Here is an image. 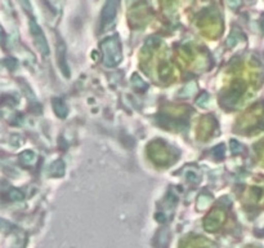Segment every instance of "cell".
Returning a JSON list of instances; mask_svg holds the SVG:
<instances>
[{
	"mask_svg": "<svg viewBox=\"0 0 264 248\" xmlns=\"http://www.w3.org/2000/svg\"><path fill=\"white\" fill-rule=\"evenodd\" d=\"M249 248H255V247H249Z\"/></svg>",
	"mask_w": 264,
	"mask_h": 248,
	"instance_id": "cell-15",
	"label": "cell"
},
{
	"mask_svg": "<svg viewBox=\"0 0 264 248\" xmlns=\"http://www.w3.org/2000/svg\"><path fill=\"white\" fill-rule=\"evenodd\" d=\"M21 159L24 160L25 163H29V162H31V160L34 159V154L30 153V151H28V153H24L22 154V156H21Z\"/></svg>",
	"mask_w": 264,
	"mask_h": 248,
	"instance_id": "cell-10",
	"label": "cell"
},
{
	"mask_svg": "<svg viewBox=\"0 0 264 248\" xmlns=\"http://www.w3.org/2000/svg\"><path fill=\"white\" fill-rule=\"evenodd\" d=\"M148 154L149 158L152 159V162H155V163L159 164V166H165V164L169 163L170 159H172V154H170V151L168 150V147L165 146V143L160 142V141L149 143Z\"/></svg>",
	"mask_w": 264,
	"mask_h": 248,
	"instance_id": "cell-2",
	"label": "cell"
},
{
	"mask_svg": "<svg viewBox=\"0 0 264 248\" xmlns=\"http://www.w3.org/2000/svg\"><path fill=\"white\" fill-rule=\"evenodd\" d=\"M214 126H215V120L210 115L203 118L199 126V137L200 139H207L210 136V133L213 132Z\"/></svg>",
	"mask_w": 264,
	"mask_h": 248,
	"instance_id": "cell-7",
	"label": "cell"
},
{
	"mask_svg": "<svg viewBox=\"0 0 264 248\" xmlns=\"http://www.w3.org/2000/svg\"><path fill=\"white\" fill-rule=\"evenodd\" d=\"M246 201L254 206H264V189L261 186H250L246 191Z\"/></svg>",
	"mask_w": 264,
	"mask_h": 248,
	"instance_id": "cell-6",
	"label": "cell"
},
{
	"mask_svg": "<svg viewBox=\"0 0 264 248\" xmlns=\"http://www.w3.org/2000/svg\"><path fill=\"white\" fill-rule=\"evenodd\" d=\"M264 128V104L251 106L238 120V129L245 133L261 131Z\"/></svg>",
	"mask_w": 264,
	"mask_h": 248,
	"instance_id": "cell-1",
	"label": "cell"
},
{
	"mask_svg": "<svg viewBox=\"0 0 264 248\" xmlns=\"http://www.w3.org/2000/svg\"><path fill=\"white\" fill-rule=\"evenodd\" d=\"M224 220H226V212L222 208H214L204 220V226L206 228V230L215 231L223 225Z\"/></svg>",
	"mask_w": 264,
	"mask_h": 248,
	"instance_id": "cell-5",
	"label": "cell"
},
{
	"mask_svg": "<svg viewBox=\"0 0 264 248\" xmlns=\"http://www.w3.org/2000/svg\"><path fill=\"white\" fill-rule=\"evenodd\" d=\"M241 150H242V147L240 146V143L232 142V151H234V153H238Z\"/></svg>",
	"mask_w": 264,
	"mask_h": 248,
	"instance_id": "cell-11",
	"label": "cell"
},
{
	"mask_svg": "<svg viewBox=\"0 0 264 248\" xmlns=\"http://www.w3.org/2000/svg\"><path fill=\"white\" fill-rule=\"evenodd\" d=\"M255 150H257V153H258V155H259L261 162L264 164V140L258 143L257 146H255Z\"/></svg>",
	"mask_w": 264,
	"mask_h": 248,
	"instance_id": "cell-9",
	"label": "cell"
},
{
	"mask_svg": "<svg viewBox=\"0 0 264 248\" xmlns=\"http://www.w3.org/2000/svg\"><path fill=\"white\" fill-rule=\"evenodd\" d=\"M206 246H209V243H207L206 241H203L200 245L197 246V248H209V247H206Z\"/></svg>",
	"mask_w": 264,
	"mask_h": 248,
	"instance_id": "cell-12",
	"label": "cell"
},
{
	"mask_svg": "<svg viewBox=\"0 0 264 248\" xmlns=\"http://www.w3.org/2000/svg\"><path fill=\"white\" fill-rule=\"evenodd\" d=\"M172 72H173V69H172V65L168 64V62H161L159 66V74L161 76L163 80H166L168 78L172 76Z\"/></svg>",
	"mask_w": 264,
	"mask_h": 248,
	"instance_id": "cell-8",
	"label": "cell"
},
{
	"mask_svg": "<svg viewBox=\"0 0 264 248\" xmlns=\"http://www.w3.org/2000/svg\"><path fill=\"white\" fill-rule=\"evenodd\" d=\"M262 26H263V30H264V18H263V21H262Z\"/></svg>",
	"mask_w": 264,
	"mask_h": 248,
	"instance_id": "cell-14",
	"label": "cell"
},
{
	"mask_svg": "<svg viewBox=\"0 0 264 248\" xmlns=\"http://www.w3.org/2000/svg\"><path fill=\"white\" fill-rule=\"evenodd\" d=\"M102 49L105 53V61L107 65H116L120 58H121V53H120V45L115 39H109L102 44Z\"/></svg>",
	"mask_w": 264,
	"mask_h": 248,
	"instance_id": "cell-4",
	"label": "cell"
},
{
	"mask_svg": "<svg viewBox=\"0 0 264 248\" xmlns=\"http://www.w3.org/2000/svg\"><path fill=\"white\" fill-rule=\"evenodd\" d=\"M4 40V34H3V30H1V28H0V43H3Z\"/></svg>",
	"mask_w": 264,
	"mask_h": 248,
	"instance_id": "cell-13",
	"label": "cell"
},
{
	"mask_svg": "<svg viewBox=\"0 0 264 248\" xmlns=\"http://www.w3.org/2000/svg\"><path fill=\"white\" fill-rule=\"evenodd\" d=\"M199 25L203 29L204 34L207 35V36L215 37L222 31V22L214 13H207L203 20H200Z\"/></svg>",
	"mask_w": 264,
	"mask_h": 248,
	"instance_id": "cell-3",
	"label": "cell"
}]
</instances>
